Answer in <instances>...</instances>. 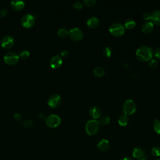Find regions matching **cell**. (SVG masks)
Returning a JSON list of instances; mask_svg holds the SVG:
<instances>
[{"instance_id":"1","label":"cell","mask_w":160,"mask_h":160,"mask_svg":"<svg viewBox=\"0 0 160 160\" xmlns=\"http://www.w3.org/2000/svg\"><path fill=\"white\" fill-rule=\"evenodd\" d=\"M136 56L141 61H149L153 56L152 48L147 45H142L137 49Z\"/></svg>"},{"instance_id":"2","label":"cell","mask_w":160,"mask_h":160,"mask_svg":"<svg viewBox=\"0 0 160 160\" xmlns=\"http://www.w3.org/2000/svg\"><path fill=\"white\" fill-rule=\"evenodd\" d=\"M100 124L97 119H90L86 123L85 131L86 133L89 136L96 134L99 131Z\"/></svg>"},{"instance_id":"3","label":"cell","mask_w":160,"mask_h":160,"mask_svg":"<svg viewBox=\"0 0 160 160\" xmlns=\"http://www.w3.org/2000/svg\"><path fill=\"white\" fill-rule=\"evenodd\" d=\"M137 109L136 102L131 99H126L122 105V109L124 114L131 115L134 114Z\"/></svg>"},{"instance_id":"4","label":"cell","mask_w":160,"mask_h":160,"mask_svg":"<svg viewBox=\"0 0 160 160\" xmlns=\"http://www.w3.org/2000/svg\"><path fill=\"white\" fill-rule=\"evenodd\" d=\"M109 31L113 36H121L124 34L125 32V28L121 23L115 22L109 26Z\"/></svg>"},{"instance_id":"5","label":"cell","mask_w":160,"mask_h":160,"mask_svg":"<svg viewBox=\"0 0 160 160\" xmlns=\"http://www.w3.org/2000/svg\"><path fill=\"white\" fill-rule=\"evenodd\" d=\"M46 123L50 128H56L61 124V118L56 114H51L45 119Z\"/></svg>"},{"instance_id":"6","label":"cell","mask_w":160,"mask_h":160,"mask_svg":"<svg viewBox=\"0 0 160 160\" xmlns=\"http://www.w3.org/2000/svg\"><path fill=\"white\" fill-rule=\"evenodd\" d=\"M19 58V56L16 52L9 51L4 54V60L8 64L13 65L18 62Z\"/></svg>"},{"instance_id":"7","label":"cell","mask_w":160,"mask_h":160,"mask_svg":"<svg viewBox=\"0 0 160 160\" xmlns=\"http://www.w3.org/2000/svg\"><path fill=\"white\" fill-rule=\"evenodd\" d=\"M69 36L74 41H80L83 38V32L80 28L75 27L69 31Z\"/></svg>"},{"instance_id":"8","label":"cell","mask_w":160,"mask_h":160,"mask_svg":"<svg viewBox=\"0 0 160 160\" xmlns=\"http://www.w3.org/2000/svg\"><path fill=\"white\" fill-rule=\"evenodd\" d=\"M61 102V98L58 94H52L48 99V105L52 108H56L58 107Z\"/></svg>"},{"instance_id":"9","label":"cell","mask_w":160,"mask_h":160,"mask_svg":"<svg viewBox=\"0 0 160 160\" xmlns=\"http://www.w3.org/2000/svg\"><path fill=\"white\" fill-rule=\"evenodd\" d=\"M35 22V18L30 14L24 15L21 18V24L25 28L31 27Z\"/></svg>"},{"instance_id":"10","label":"cell","mask_w":160,"mask_h":160,"mask_svg":"<svg viewBox=\"0 0 160 160\" xmlns=\"http://www.w3.org/2000/svg\"><path fill=\"white\" fill-rule=\"evenodd\" d=\"M132 156L134 158L139 160L141 159H146V153L142 148L141 147H136L133 149Z\"/></svg>"},{"instance_id":"11","label":"cell","mask_w":160,"mask_h":160,"mask_svg":"<svg viewBox=\"0 0 160 160\" xmlns=\"http://www.w3.org/2000/svg\"><path fill=\"white\" fill-rule=\"evenodd\" d=\"M14 42V38L10 35H7L2 38L1 41V44L3 48L8 49L12 46Z\"/></svg>"},{"instance_id":"12","label":"cell","mask_w":160,"mask_h":160,"mask_svg":"<svg viewBox=\"0 0 160 160\" xmlns=\"http://www.w3.org/2000/svg\"><path fill=\"white\" fill-rule=\"evenodd\" d=\"M97 147L101 152H105L109 149L110 144L108 139H102L98 142V143L97 144Z\"/></svg>"},{"instance_id":"13","label":"cell","mask_w":160,"mask_h":160,"mask_svg":"<svg viewBox=\"0 0 160 160\" xmlns=\"http://www.w3.org/2000/svg\"><path fill=\"white\" fill-rule=\"evenodd\" d=\"M62 63V59L61 56L54 55L50 59V66L52 68H58Z\"/></svg>"},{"instance_id":"14","label":"cell","mask_w":160,"mask_h":160,"mask_svg":"<svg viewBox=\"0 0 160 160\" xmlns=\"http://www.w3.org/2000/svg\"><path fill=\"white\" fill-rule=\"evenodd\" d=\"M89 115L94 119H96L98 118H99L101 116L102 112L101 109L96 106H91L89 109Z\"/></svg>"},{"instance_id":"15","label":"cell","mask_w":160,"mask_h":160,"mask_svg":"<svg viewBox=\"0 0 160 160\" xmlns=\"http://www.w3.org/2000/svg\"><path fill=\"white\" fill-rule=\"evenodd\" d=\"M154 28V24L151 21H146L141 26V31L144 34L150 33Z\"/></svg>"},{"instance_id":"16","label":"cell","mask_w":160,"mask_h":160,"mask_svg":"<svg viewBox=\"0 0 160 160\" xmlns=\"http://www.w3.org/2000/svg\"><path fill=\"white\" fill-rule=\"evenodd\" d=\"M99 24V21L98 18L95 16H92V17L89 18L86 22L87 26L89 28H92V29L98 27Z\"/></svg>"},{"instance_id":"17","label":"cell","mask_w":160,"mask_h":160,"mask_svg":"<svg viewBox=\"0 0 160 160\" xmlns=\"http://www.w3.org/2000/svg\"><path fill=\"white\" fill-rule=\"evenodd\" d=\"M151 17V22L153 24L160 25V9L155 10L152 12Z\"/></svg>"},{"instance_id":"18","label":"cell","mask_w":160,"mask_h":160,"mask_svg":"<svg viewBox=\"0 0 160 160\" xmlns=\"http://www.w3.org/2000/svg\"><path fill=\"white\" fill-rule=\"evenodd\" d=\"M11 5L12 8L16 10L22 9L24 7V2L19 0H13L11 2Z\"/></svg>"},{"instance_id":"19","label":"cell","mask_w":160,"mask_h":160,"mask_svg":"<svg viewBox=\"0 0 160 160\" xmlns=\"http://www.w3.org/2000/svg\"><path fill=\"white\" fill-rule=\"evenodd\" d=\"M129 120V118L128 115H127L126 114H121L119 116L118 121L120 126H125L128 124Z\"/></svg>"},{"instance_id":"20","label":"cell","mask_w":160,"mask_h":160,"mask_svg":"<svg viewBox=\"0 0 160 160\" xmlns=\"http://www.w3.org/2000/svg\"><path fill=\"white\" fill-rule=\"evenodd\" d=\"M136 26V21L131 18L127 19L124 24V26L125 28L128 29H131L134 28Z\"/></svg>"},{"instance_id":"21","label":"cell","mask_w":160,"mask_h":160,"mask_svg":"<svg viewBox=\"0 0 160 160\" xmlns=\"http://www.w3.org/2000/svg\"><path fill=\"white\" fill-rule=\"evenodd\" d=\"M93 73H94V76H96L97 77H101L104 74L105 70L103 68H102L101 66H98L94 69Z\"/></svg>"},{"instance_id":"22","label":"cell","mask_w":160,"mask_h":160,"mask_svg":"<svg viewBox=\"0 0 160 160\" xmlns=\"http://www.w3.org/2000/svg\"><path fill=\"white\" fill-rule=\"evenodd\" d=\"M57 35L60 38H64L69 35V31L67 29L62 28L58 29V31H57Z\"/></svg>"},{"instance_id":"23","label":"cell","mask_w":160,"mask_h":160,"mask_svg":"<svg viewBox=\"0 0 160 160\" xmlns=\"http://www.w3.org/2000/svg\"><path fill=\"white\" fill-rule=\"evenodd\" d=\"M109 122H110V118L109 116H108L106 115L101 116L100 119L99 120V122L100 125H103V126L108 124L109 123Z\"/></svg>"},{"instance_id":"24","label":"cell","mask_w":160,"mask_h":160,"mask_svg":"<svg viewBox=\"0 0 160 160\" xmlns=\"http://www.w3.org/2000/svg\"><path fill=\"white\" fill-rule=\"evenodd\" d=\"M153 128H154V131L157 134L160 135V120H159V119H154Z\"/></svg>"},{"instance_id":"25","label":"cell","mask_w":160,"mask_h":160,"mask_svg":"<svg viewBox=\"0 0 160 160\" xmlns=\"http://www.w3.org/2000/svg\"><path fill=\"white\" fill-rule=\"evenodd\" d=\"M151 154L155 157L160 156V148L158 146H154L151 149Z\"/></svg>"},{"instance_id":"26","label":"cell","mask_w":160,"mask_h":160,"mask_svg":"<svg viewBox=\"0 0 160 160\" xmlns=\"http://www.w3.org/2000/svg\"><path fill=\"white\" fill-rule=\"evenodd\" d=\"M148 64H149V66L152 69H155L156 68H158V61L154 59H151L149 61V62H148Z\"/></svg>"},{"instance_id":"27","label":"cell","mask_w":160,"mask_h":160,"mask_svg":"<svg viewBox=\"0 0 160 160\" xmlns=\"http://www.w3.org/2000/svg\"><path fill=\"white\" fill-rule=\"evenodd\" d=\"M22 125L23 127L26 128H30L33 125V121L32 119H26V120L22 121Z\"/></svg>"},{"instance_id":"28","label":"cell","mask_w":160,"mask_h":160,"mask_svg":"<svg viewBox=\"0 0 160 160\" xmlns=\"http://www.w3.org/2000/svg\"><path fill=\"white\" fill-rule=\"evenodd\" d=\"M112 53V49H111V48L107 46L103 49V54L106 57L109 58L111 56Z\"/></svg>"},{"instance_id":"29","label":"cell","mask_w":160,"mask_h":160,"mask_svg":"<svg viewBox=\"0 0 160 160\" xmlns=\"http://www.w3.org/2000/svg\"><path fill=\"white\" fill-rule=\"evenodd\" d=\"M22 59H26L29 56V52L28 50H22L18 54Z\"/></svg>"},{"instance_id":"30","label":"cell","mask_w":160,"mask_h":160,"mask_svg":"<svg viewBox=\"0 0 160 160\" xmlns=\"http://www.w3.org/2000/svg\"><path fill=\"white\" fill-rule=\"evenodd\" d=\"M96 0H84L83 3L88 7H91L93 6L96 3Z\"/></svg>"},{"instance_id":"31","label":"cell","mask_w":160,"mask_h":160,"mask_svg":"<svg viewBox=\"0 0 160 160\" xmlns=\"http://www.w3.org/2000/svg\"><path fill=\"white\" fill-rule=\"evenodd\" d=\"M151 17H152V14L149 12H146L142 14V18L143 19L146 20V21H151Z\"/></svg>"},{"instance_id":"32","label":"cell","mask_w":160,"mask_h":160,"mask_svg":"<svg viewBox=\"0 0 160 160\" xmlns=\"http://www.w3.org/2000/svg\"><path fill=\"white\" fill-rule=\"evenodd\" d=\"M72 6L76 9H81L82 8L83 5H82V3L81 2H80V1H76V2H74L73 3Z\"/></svg>"},{"instance_id":"33","label":"cell","mask_w":160,"mask_h":160,"mask_svg":"<svg viewBox=\"0 0 160 160\" xmlns=\"http://www.w3.org/2000/svg\"><path fill=\"white\" fill-rule=\"evenodd\" d=\"M153 55L155 56V58L158 59H160V47L156 48L153 51Z\"/></svg>"},{"instance_id":"34","label":"cell","mask_w":160,"mask_h":160,"mask_svg":"<svg viewBox=\"0 0 160 160\" xmlns=\"http://www.w3.org/2000/svg\"><path fill=\"white\" fill-rule=\"evenodd\" d=\"M7 13H8V11L5 8H3L0 10V16H2V17L4 16L7 14Z\"/></svg>"},{"instance_id":"35","label":"cell","mask_w":160,"mask_h":160,"mask_svg":"<svg viewBox=\"0 0 160 160\" xmlns=\"http://www.w3.org/2000/svg\"><path fill=\"white\" fill-rule=\"evenodd\" d=\"M14 118H15L16 120H17L18 121H19L22 119V116L19 113H15L14 115Z\"/></svg>"},{"instance_id":"36","label":"cell","mask_w":160,"mask_h":160,"mask_svg":"<svg viewBox=\"0 0 160 160\" xmlns=\"http://www.w3.org/2000/svg\"><path fill=\"white\" fill-rule=\"evenodd\" d=\"M68 54H69V52H68V51H66V50H62V51H61V55L62 56L66 57V56H68Z\"/></svg>"},{"instance_id":"37","label":"cell","mask_w":160,"mask_h":160,"mask_svg":"<svg viewBox=\"0 0 160 160\" xmlns=\"http://www.w3.org/2000/svg\"><path fill=\"white\" fill-rule=\"evenodd\" d=\"M39 118L41 119H43L45 118V114L44 113H40L39 114Z\"/></svg>"},{"instance_id":"38","label":"cell","mask_w":160,"mask_h":160,"mask_svg":"<svg viewBox=\"0 0 160 160\" xmlns=\"http://www.w3.org/2000/svg\"><path fill=\"white\" fill-rule=\"evenodd\" d=\"M121 160H132V159L129 157H124V158H122Z\"/></svg>"},{"instance_id":"39","label":"cell","mask_w":160,"mask_h":160,"mask_svg":"<svg viewBox=\"0 0 160 160\" xmlns=\"http://www.w3.org/2000/svg\"><path fill=\"white\" fill-rule=\"evenodd\" d=\"M139 160H146V159H139Z\"/></svg>"},{"instance_id":"40","label":"cell","mask_w":160,"mask_h":160,"mask_svg":"<svg viewBox=\"0 0 160 160\" xmlns=\"http://www.w3.org/2000/svg\"><path fill=\"white\" fill-rule=\"evenodd\" d=\"M155 160H160V159H155Z\"/></svg>"}]
</instances>
